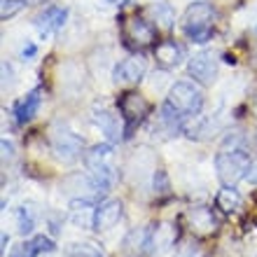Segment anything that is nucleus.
<instances>
[{"mask_svg": "<svg viewBox=\"0 0 257 257\" xmlns=\"http://www.w3.org/2000/svg\"><path fill=\"white\" fill-rule=\"evenodd\" d=\"M250 157L245 152L241 138L236 141H227L220 152L215 155V171L217 178L224 187H236L243 178H248V171H250Z\"/></svg>", "mask_w": 257, "mask_h": 257, "instance_id": "obj_1", "label": "nucleus"}, {"mask_svg": "<svg viewBox=\"0 0 257 257\" xmlns=\"http://www.w3.org/2000/svg\"><path fill=\"white\" fill-rule=\"evenodd\" d=\"M203 108V94L201 89L194 87L192 82H176L169 91V98L164 103V110L185 122L187 117L199 115Z\"/></svg>", "mask_w": 257, "mask_h": 257, "instance_id": "obj_2", "label": "nucleus"}, {"mask_svg": "<svg viewBox=\"0 0 257 257\" xmlns=\"http://www.w3.org/2000/svg\"><path fill=\"white\" fill-rule=\"evenodd\" d=\"M215 10L208 3H194L185 10L183 14V33L196 45H203L213 38V26H215Z\"/></svg>", "mask_w": 257, "mask_h": 257, "instance_id": "obj_3", "label": "nucleus"}, {"mask_svg": "<svg viewBox=\"0 0 257 257\" xmlns=\"http://www.w3.org/2000/svg\"><path fill=\"white\" fill-rule=\"evenodd\" d=\"M112 148L108 143L105 145H94L84 155V164L89 169V183L96 192H108L115 183V171H112Z\"/></svg>", "mask_w": 257, "mask_h": 257, "instance_id": "obj_4", "label": "nucleus"}, {"mask_svg": "<svg viewBox=\"0 0 257 257\" xmlns=\"http://www.w3.org/2000/svg\"><path fill=\"white\" fill-rule=\"evenodd\" d=\"M117 105H119V112H122V119H124V134H131L138 124L148 117L150 112V103L143 98L141 94H136V91H126V94H122V98L117 101Z\"/></svg>", "mask_w": 257, "mask_h": 257, "instance_id": "obj_5", "label": "nucleus"}, {"mask_svg": "<svg viewBox=\"0 0 257 257\" xmlns=\"http://www.w3.org/2000/svg\"><path fill=\"white\" fill-rule=\"evenodd\" d=\"M124 38L131 47H150L157 42V26H152L148 19L141 17H128L124 19Z\"/></svg>", "mask_w": 257, "mask_h": 257, "instance_id": "obj_6", "label": "nucleus"}, {"mask_svg": "<svg viewBox=\"0 0 257 257\" xmlns=\"http://www.w3.org/2000/svg\"><path fill=\"white\" fill-rule=\"evenodd\" d=\"M187 70H190V75L199 84L208 87L217 77V56L213 54V52H199V54H194L190 59Z\"/></svg>", "mask_w": 257, "mask_h": 257, "instance_id": "obj_7", "label": "nucleus"}, {"mask_svg": "<svg viewBox=\"0 0 257 257\" xmlns=\"http://www.w3.org/2000/svg\"><path fill=\"white\" fill-rule=\"evenodd\" d=\"M124 215V203L119 199H108L101 201L94 208V229L96 231H108L112 229Z\"/></svg>", "mask_w": 257, "mask_h": 257, "instance_id": "obj_8", "label": "nucleus"}, {"mask_svg": "<svg viewBox=\"0 0 257 257\" xmlns=\"http://www.w3.org/2000/svg\"><path fill=\"white\" fill-rule=\"evenodd\" d=\"M145 70H148V63H145V59H143L141 54L128 56V59H124L122 63H117L115 66L112 77H115L117 84H136V82L143 80Z\"/></svg>", "mask_w": 257, "mask_h": 257, "instance_id": "obj_9", "label": "nucleus"}, {"mask_svg": "<svg viewBox=\"0 0 257 257\" xmlns=\"http://www.w3.org/2000/svg\"><path fill=\"white\" fill-rule=\"evenodd\" d=\"M187 220H190V229L196 236H210L217 231V217L215 213L206 206H199V208H192L187 213Z\"/></svg>", "mask_w": 257, "mask_h": 257, "instance_id": "obj_10", "label": "nucleus"}, {"mask_svg": "<svg viewBox=\"0 0 257 257\" xmlns=\"http://www.w3.org/2000/svg\"><path fill=\"white\" fill-rule=\"evenodd\" d=\"M52 148L61 162H75L82 152V141L70 131H59L52 138Z\"/></svg>", "mask_w": 257, "mask_h": 257, "instance_id": "obj_11", "label": "nucleus"}, {"mask_svg": "<svg viewBox=\"0 0 257 257\" xmlns=\"http://www.w3.org/2000/svg\"><path fill=\"white\" fill-rule=\"evenodd\" d=\"M155 59L162 68L171 70V68H178L183 63L185 52L176 40H162V42H157V47H155Z\"/></svg>", "mask_w": 257, "mask_h": 257, "instance_id": "obj_12", "label": "nucleus"}, {"mask_svg": "<svg viewBox=\"0 0 257 257\" xmlns=\"http://www.w3.org/2000/svg\"><path fill=\"white\" fill-rule=\"evenodd\" d=\"M68 12L61 7H47L42 14L35 17V28L40 31V35H52L66 24Z\"/></svg>", "mask_w": 257, "mask_h": 257, "instance_id": "obj_13", "label": "nucleus"}, {"mask_svg": "<svg viewBox=\"0 0 257 257\" xmlns=\"http://www.w3.org/2000/svg\"><path fill=\"white\" fill-rule=\"evenodd\" d=\"M54 250V243L52 238L47 236H35L31 241H24V243L14 245L10 250V257H38L40 252H52Z\"/></svg>", "mask_w": 257, "mask_h": 257, "instance_id": "obj_14", "label": "nucleus"}, {"mask_svg": "<svg viewBox=\"0 0 257 257\" xmlns=\"http://www.w3.org/2000/svg\"><path fill=\"white\" fill-rule=\"evenodd\" d=\"M40 103H42V89H33L31 94L24 98V101L17 105V119H19V124H26L31 122L35 115H38V110H40Z\"/></svg>", "mask_w": 257, "mask_h": 257, "instance_id": "obj_15", "label": "nucleus"}, {"mask_svg": "<svg viewBox=\"0 0 257 257\" xmlns=\"http://www.w3.org/2000/svg\"><path fill=\"white\" fill-rule=\"evenodd\" d=\"M241 203H243V199H241V194H238L234 187H224V190H220V194L215 196V206L222 213H234V210L241 208Z\"/></svg>", "mask_w": 257, "mask_h": 257, "instance_id": "obj_16", "label": "nucleus"}, {"mask_svg": "<svg viewBox=\"0 0 257 257\" xmlns=\"http://www.w3.org/2000/svg\"><path fill=\"white\" fill-rule=\"evenodd\" d=\"M150 12L155 17L157 28H171L173 26V10H171L169 3H157V5L150 7Z\"/></svg>", "mask_w": 257, "mask_h": 257, "instance_id": "obj_17", "label": "nucleus"}, {"mask_svg": "<svg viewBox=\"0 0 257 257\" xmlns=\"http://www.w3.org/2000/svg\"><path fill=\"white\" fill-rule=\"evenodd\" d=\"M68 255L70 257H105L96 245L91 243H75L70 250H68Z\"/></svg>", "mask_w": 257, "mask_h": 257, "instance_id": "obj_18", "label": "nucleus"}, {"mask_svg": "<svg viewBox=\"0 0 257 257\" xmlns=\"http://www.w3.org/2000/svg\"><path fill=\"white\" fill-rule=\"evenodd\" d=\"M26 5V0H3V7H0V17L3 19H12L14 14L19 12L21 7Z\"/></svg>", "mask_w": 257, "mask_h": 257, "instance_id": "obj_19", "label": "nucleus"}, {"mask_svg": "<svg viewBox=\"0 0 257 257\" xmlns=\"http://www.w3.org/2000/svg\"><path fill=\"white\" fill-rule=\"evenodd\" d=\"M17 222H19V234H28V231H33V217H31V213H28L26 208L17 210Z\"/></svg>", "mask_w": 257, "mask_h": 257, "instance_id": "obj_20", "label": "nucleus"}, {"mask_svg": "<svg viewBox=\"0 0 257 257\" xmlns=\"http://www.w3.org/2000/svg\"><path fill=\"white\" fill-rule=\"evenodd\" d=\"M98 122H103V128L108 131L110 138H119V128L112 124V119H110L108 112H101V117H98Z\"/></svg>", "mask_w": 257, "mask_h": 257, "instance_id": "obj_21", "label": "nucleus"}, {"mask_svg": "<svg viewBox=\"0 0 257 257\" xmlns=\"http://www.w3.org/2000/svg\"><path fill=\"white\" fill-rule=\"evenodd\" d=\"M12 155H14V148H12V143L3 141V157H5V159H12Z\"/></svg>", "mask_w": 257, "mask_h": 257, "instance_id": "obj_22", "label": "nucleus"}, {"mask_svg": "<svg viewBox=\"0 0 257 257\" xmlns=\"http://www.w3.org/2000/svg\"><path fill=\"white\" fill-rule=\"evenodd\" d=\"M248 180L257 185V162H252V164H250V171H248Z\"/></svg>", "mask_w": 257, "mask_h": 257, "instance_id": "obj_23", "label": "nucleus"}, {"mask_svg": "<svg viewBox=\"0 0 257 257\" xmlns=\"http://www.w3.org/2000/svg\"><path fill=\"white\" fill-rule=\"evenodd\" d=\"M33 54H35V45H26V47H24V52H21V56H24V59H31Z\"/></svg>", "mask_w": 257, "mask_h": 257, "instance_id": "obj_24", "label": "nucleus"}, {"mask_svg": "<svg viewBox=\"0 0 257 257\" xmlns=\"http://www.w3.org/2000/svg\"><path fill=\"white\" fill-rule=\"evenodd\" d=\"M26 3H31V5H35V3H42V0H26Z\"/></svg>", "mask_w": 257, "mask_h": 257, "instance_id": "obj_25", "label": "nucleus"}, {"mask_svg": "<svg viewBox=\"0 0 257 257\" xmlns=\"http://www.w3.org/2000/svg\"><path fill=\"white\" fill-rule=\"evenodd\" d=\"M108 3H115V5H119V3H122V0H108Z\"/></svg>", "mask_w": 257, "mask_h": 257, "instance_id": "obj_26", "label": "nucleus"}, {"mask_svg": "<svg viewBox=\"0 0 257 257\" xmlns=\"http://www.w3.org/2000/svg\"><path fill=\"white\" fill-rule=\"evenodd\" d=\"M252 110H255V115H257V101H255V105H252Z\"/></svg>", "mask_w": 257, "mask_h": 257, "instance_id": "obj_27", "label": "nucleus"}, {"mask_svg": "<svg viewBox=\"0 0 257 257\" xmlns=\"http://www.w3.org/2000/svg\"><path fill=\"white\" fill-rule=\"evenodd\" d=\"M183 257H194V255H183Z\"/></svg>", "mask_w": 257, "mask_h": 257, "instance_id": "obj_28", "label": "nucleus"}]
</instances>
